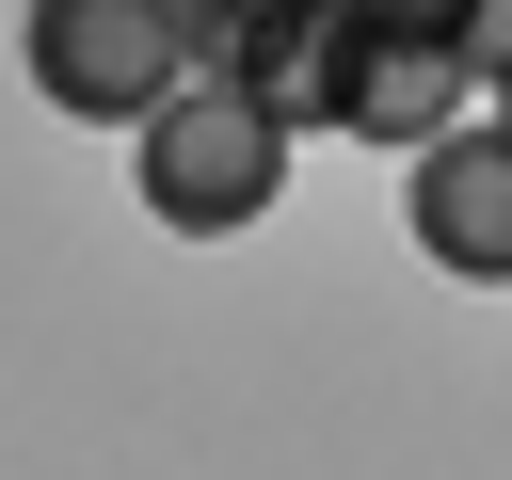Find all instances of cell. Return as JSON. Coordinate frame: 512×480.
Instances as JSON below:
<instances>
[{"instance_id": "1", "label": "cell", "mask_w": 512, "mask_h": 480, "mask_svg": "<svg viewBox=\"0 0 512 480\" xmlns=\"http://www.w3.org/2000/svg\"><path fill=\"white\" fill-rule=\"evenodd\" d=\"M32 80H48V112H96V128H144L160 96H176V64H192V16L176 0H32Z\"/></svg>"}, {"instance_id": "2", "label": "cell", "mask_w": 512, "mask_h": 480, "mask_svg": "<svg viewBox=\"0 0 512 480\" xmlns=\"http://www.w3.org/2000/svg\"><path fill=\"white\" fill-rule=\"evenodd\" d=\"M272 192H288V128H256L224 80H176V96L144 112V208H160V224L224 240V224H256Z\"/></svg>"}, {"instance_id": "3", "label": "cell", "mask_w": 512, "mask_h": 480, "mask_svg": "<svg viewBox=\"0 0 512 480\" xmlns=\"http://www.w3.org/2000/svg\"><path fill=\"white\" fill-rule=\"evenodd\" d=\"M192 64L256 112V128H336V64H352V16H320V0H256V16H192Z\"/></svg>"}, {"instance_id": "4", "label": "cell", "mask_w": 512, "mask_h": 480, "mask_svg": "<svg viewBox=\"0 0 512 480\" xmlns=\"http://www.w3.org/2000/svg\"><path fill=\"white\" fill-rule=\"evenodd\" d=\"M464 0H400V16H352V64H336V128L368 144H432L464 112Z\"/></svg>"}, {"instance_id": "5", "label": "cell", "mask_w": 512, "mask_h": 480, "mask_svg": "<svg viewBox=\"0 0 512 480\" xmlns=\"http://www.w3.org/2000/svg\"><path fill=\"white\" fill-rule=\"evenodd\" d=\"M416 256L432 272H512V144L496 128H432L416 144Z\"/></svg>"}]
</instances>
